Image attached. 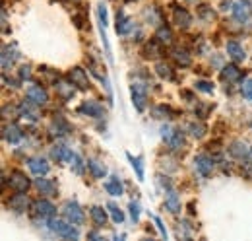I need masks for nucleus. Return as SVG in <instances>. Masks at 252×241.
I'll return each instance as SVG.
<instances>
[{
	"instance_id": "nucleus-1",
	"label": "nucleus",
	"mask_w": 252,
	"mask_h": 241,
	"mask_svg": "<svg viewBox=\"0 0 252 241\" xmlns=\"http://www.w3.org/2000/svg\"><path fill=\"white\" fill-rule=\"evenodd\" d=\"M49 230L64 240H78L80 232L76 230V226L68 220H57V218H49Z\"/></svg>"
},
{
	"instance_id": "nucleus-2",
	"label": "nucleus",
	"mask_w": 252,
	"mask_h": 241,
	"mask_svg": "<svg viewBox=\"0 0 252 241\" xmlns=\"http://www.w3.org/2000/svg\"><path fill=\"white\" fill-rule=\"evenodd\" d=\"M63 216L68 220V222H72L74 226H82V224H84V220H86L84 210L80 208V204H78L76 201H68V202H64Z\"/></svg>"
},
{
	"instance_id": "nucleus-3",
	"label": "nucleus",
	"mask_w": 252,
	"mask_h": 241,
	"mask_svg": "<svg viewBox=\"0 0 252 241\" xmlns=\"http://www.w3.org/2000/svg\"><path fill=\"white\" fill-rule=\"evenodd\" d=\"M130 99H132V105L138 111H144L146 109V101H148V90H146V86L140 84V82H134L130 86Z\"/></svg>"
},
{
	"instance_id": "nucleus-4",
	"label": "nucleus",
	"mask_w": 252,
	"mask_h": 241,
	"mask_svg": "<svg viewBox=\"0 0 252 241\" xmlns=\"http://www.w3.org/2000/svg\"><path fill=\"white\" fill-rule=\"evenodd\" d=\"M68 80L78 88V90H88L90 88V78H88V72L82 68V66H74L68 70Z\"/></svg>"
},
{
	"instance_id": "nucleus-5",
	"label": "nucleus",
	"mask_w": 252,
	"mask_h": 241,
	"mask_svg": "<svg viewBox=\"0 0 252 241\" xmlns=\"http://www.w3.org/2000/svg\"><path fill=\"white\" fill-rule=\"evenodd\" d=\"M26 97H28L30 101H33L35 105H39V107L47 105V101H49V93H47V90H45L41 84L30 86L28 91H26Z\"/></svg>"
},
{
	"instance_id": "nucleus-6",
	"label": "nucleus",
	"mask_w": 252,
	"mask_h": 241,
	"mask_svg": "<svg viewBox=\"0 0 252 241\" xmlns=\"http://www.w3.org/2000/svg\"><path fill=\"white\" fill-rule=\"evenodd\" d=\"M194 165H196V171L202 175V177H210L212 171H214V160L206 154H200L194 158Z\"/></svg>"
},
{
	"instance_id": "nucleus-7",
	"label": "nucleus",
	"mask_w": 252,
	"mask_h": 241,
	"mask_svg": "<svg viewBox=\"0 0 252 241\" xmlns=\"http://www.w3.org/2000/svg\"><path fill=\"white\" fill-rule=\"evenodd\" d=\"M10 187L16 191V193H26L30 189V179L24 171H12L10 173Z\"/></svg>"
},
{
	"instance_id": "nucleus-8",
	"label": "nucleus",
	"mask_w": 252,
	"mask_h": 241,
	"mask_svg": "<svg viewBox=\"0 0 252 241\" xmlns=\"http://www.w3.org/2000/svg\"><path fill=\"white\" fill-rule=\"evenodd\" d=\"M28 167H30V171H32L33 175H37V177L47 175V173H49V169H51L49 161H47L45 158H41V156H37V158H30V160H28Z\"/></svg>"
},
{
	"instance_id": "nucleus-9",
	"label": "nucleus",
	"mask_w": 252,
	"mask_h": 241,
	"mask_svg": "<svg viewBox=\"0 0 252 241\" xmlns=\"http://www.w3.org/2000/svg\"><path fill=\"white\" fill-rule=\"evenodd\" d=\"M78 111H80V113H84V115H88V117H94V119H101V117L105 115L103 105H99L97 101H92V99L84 101V103L80 105V109H78Z\"/></svg>"
},
{
	"instance_id": "nucleus-10",
	"label": "nucleus",
	"mask_w": 252,
	"mask_h": 241,
	"mask_svg": "<svg viewBox=\"0 0 252 241\" xmlns=\"http://www.w3.org/2000/svg\"><path fill=\"white\" fill-rule=\"evenodd\" d=\"M33 210L37 216H41V218H55V214H57V206L51 202V201H37L35 204H33Z\"/></svg>"
},
{
	"instance_id": "nucleus-11",
	"label": "nucleus",
	"mask_w": 252,
	"mask_h": 241,
	"mask_svg": "<svg viewBox=\"0 0 252 241\" xmlns=\"http://www.w3.org/2000/svg\"><path fill=\"white\" fill-rule=\"evenodd\" d=\"M35 187L41 195H47V197H55L57 195V183L53 179H47L45 175H41L39 179H35Z\"/></svg>"
},
{
	"instance_id": "nucleus-12",
	"label": "nucleus",
	"mask_w": 252,
	"mask_h": 241,
	"mask_svg": "<svg viewBox=\"0 0 252 241\" xmlns=\"http://www.w3.org/2000/svg\"><path fill=\"white\" fill-rule=\"evenodd\" d=\"M28 206H30V201H28V197H26L24 193L14 195V197L10 199V202H8V208H10V210H14L16 214L26 212L28 210Z\"/></svg>"
},
{
	"instance_id": "nucleus-13",
	"label": "nucleus",
	"mask_w": 252,
	"mask_h": 241,
	"mask_svg": "<svg viewBox=\"0 0 252 241\" xmlns=\"http://www.w3.org/2000/svg\"><path fill=\"white\" fill-rule=\"evenodd\" d=\"M231 10H233V16H235V20H237V22L245 24V22H249V20H251L252 10H251V6H249L247 2H237V4H235Z\"/></svg>"
},
{
	"instance_id": "nucleus-14",
	"label": "nucleus",
	"mask_w": 252,
	"mask_h": 241,
	"mask_svg": "<svg viewBox=\"0 0 252 241\" xmlns=\"http://www.w3.org/2000/svg\"><path fill=\"white\" fill-rule=\"evenodd\" d=\"M2 136H4V140H6L8 144H18V142L24 138V132H22V128H20L18 124H10V126H4Z\"/></svg>"
},
{
	"instance_id": "nucleus-15",
	"label": "nucleus",
	"mask_w": 252,
	"mask_h": 241,
	"mask_svg": "<svg viewBox=\"0 0 252 241\" xmlns=\"http://www.w3.org/2000/svg\"><path fill=\"white\" fill-rule=\"evenodd\" d=\"M173 18H175V24L179 26V28H183V30H187L190 24H192V16H190L189 10H185V8H179V6H175V10H173Z\"/></svg>"
},
{
	"instance_id": "nucleus-16",
	"label": "nucleus",
	"mask_w": 252,
	"mask_h": 241,
	"mask_svg": "<svg viewBox=\"0 0 252 241\" xmlns=\"http://www.w3.org/2000/svg\"><path fill=\"white\" fill-rule=\"evenodd\" d=\"M55 88H57V93L63 97V99H72L74 95H76V86L68 80V82H63V80H57L55 82Z\"/></svg>"
},
{
	"instance_id": "nucleus-17",
	"label": "nucleus",
	"mask_w": 252,
	"mask_h": 241,
	"mask_svg": "<svg viewBox=\"0 0 252 241\" xmlns=\"http://www.w3.org/2000/svg\"><path fill=\"white\" fill-rule=\"evenodd\" d=\"M227 55L235 60V62H243V60L247 59V53H245L243 45L237 43V41H229L227 43Z\"/></svg>"
},
{
	"instance_id": "nucleus-18",
	"label": "nucleus",
	"mask_w": 252,
	"mask_h": 241,
	"mask_svg": "<svg viewBox=\"0 0 252 241\" xmlns=\"http://www.w3.org/2000/svg\"><path fill=\"white\" fill-rule=\"evenodd\" d=\"M132 30H134V22L126 16L125 12H119L117 14V33L119 35H128Z\"/></svg>"
},
{
	"instance_id": "nucleus-19",
	"label": "nucleus",
	"mask_w": 252,
	"mask_h": 241,
	"mask_svg": "<svg viewBox=\"0 0 252 241\" xmlns=\"http://www.w3.org/2000/svg\"><path fill=\"white\" fill-rule=\"evenodd\" d=\"M221 78H223L225 82H239V80L243 78V72H241L235 64H225V66L221 68Z\"/></svg>"
},
{
	"instance_id": "nucleus-20",
	"label": "nucleus",
	"mask_w": 252,
	"mask_h": 241,
	"mask_svg": "<svg viewBox=\"0 0 252 241\" xmlns=\"http://www.w3.org/2000/svg\"><path fill=\"white\" fill-rule=\"evenodd\" d=\"M156 39H158L163 47H169V45H173L175 35H173L171 28H167V26H159L158 31H156Z\"/></svg>"
},
{
	"instance_id": "nucleus-21",
	"label": "nucleus",
	"mask_w": 252,
	"mask_h": 241,
	"mask_svg": "<svg viewBox=\"0 0 252 241\" xmlns=\"http://www.w3.org/2000/svg\"><path fill=\"white\" fill-rule=\"evenodd\" d=\"M105 191H107L111 197H121L123 191H125V187H123V183H121V179H119L117 175H113L111 179L105 183Z\"/></svg>"
},
{
	"instance_id": "nucleus-22",
	"label": "nucleus",
	"mask_w": 252,
	"mask_h": 241,
	"mask_svg": "<svg viewBox=\"0 0 252 241\" xmlns=\"http://www.w3.org/2000/svg\"><path fill=\"white\" fill-rule=\"evenodd\" d=\"M165 208L171 212V214H179L181 212V199L177 197L175 191H169L167 197H165Z\"/></svg>"
},
{
	"instance_id": "nucleus-23",
	"label": "nucleus",
	"mask_w": 252,
	"mask_h": 241,
	"mask_svg": "<svg viewBox=\"0 0 252 241\" xmlns=\"http://www.w3.org/2000/svg\"><path fill=\"white\" fill-rule=\"evenodd\" d=\"M37 107H39V105H35V103L30 101V99H28V101H22V103H20V115H24V117H28V119L35 120L37 117H39Z\"/></svg>"
},
{
	"instance_id": "nucleus-24",
	"label": "nucleus",
	"mask_w": 252,
	"mask_h": 241,
	"mask_svg": "<svg viewBox=\"0 0 252 241\" xmlns=\"http://www.w3.org/2000/svg\"><path fill=\"white\" fill-rule=\"evenodd\" d=\"M165 142L169 144V148H171V150H181V148L185 146V136H183V132H181V130H173V132H171V136H169Z\"/></svg>"
},
{
	"instance_id": "nucleus-25",
	"label": "nucleus",
	"mask_w": 252,
	"mask_h": 241,
	"mask_svg": "<svg viewBox=\"0 0 252 241\" xmlns=\"http://www.w3.org/2000/svg\"><path fill=\"white\" fill-rule=\"evenodd\" d=\"M88 169L92 171V175L95 179H103L107 175V167L97 160H88Z\"/></svg>"
},
{
	"instance_id": "nucleus-26",
	"label": "nucleus",
	"mask_w": 252,
	"mask_h": 241,
	"mask_svg": "<svg viewBox=\"0 0 252 241\" xmlns=\"http://www.w3.org/2000/svg\"><path fill=\"white\" fill-rule=\"evenodd\" d=\"M171 57H173V60H175L179 66H190V62H192V57H190L185 49H179V47L173 51Z\"/></svg>"
},
{
	"instance_id": "nucleus-27",
	"label": "nucleus",
	"mask_w": 252,
	"mask_h": 241,
	"mask_svg": "<svg viewBox=\"0 0 252 241\" xmlns=\"http://www.w3.org/2000/svg\"><path fill=\"white\" fill-rule=\"evenodd\" d=\"M144 53H146L148 59H158L159 55L163 53V45L159 43L158 39H154V41H150V43L146 45V51H144Z\"/></svg>"
},
{
	"instance_id": "nucleus-28",
	"label": "nucleus",
	"mask_w": 252,
	"mask_h": 241,
	"mask_svg": "<svg viewBox=\"0 0 252 241\" xmlns=\"http://www.w3.org/2000/svg\"><path fill=\"white\" fill-rule=\"evenodd\" d=\"M14 59H16L14 47H4L2 49V70H8L14 64Z\"/></svg>"
},
{
	"instance_id": "nucleus-29",
	"label": "nucleus",
	"mask_w": 252,
	"mask_h": 241,
	"mask_svg": "<svg viewBox=\"0 0 252 241\" xmlns=\"http://www.w3.org/2000/svg\"><path fill=\"white\" fill-rule=\"evenodd\" d=\"M126 158L130 160V165L136 169V175H138V179L144 181V175H146V173H144V160H142V158H134L132 154H126Z\"/></svg>"
},
{
	"instance_id": "nucleus-30",
	"label": "nucleus",
	"mask_w": 252,
	"mask_h": 241,
	"mask_svg": "<svg viewBox=\"0 0 252 241\" xmlns=\"http://www.w3.org/2000/svg\"><path fill=\"white\" fill-rule=\"evenodd\" d=\"M156 72H158V76L165 78V80H173V78H175V72H173V68H171L167 62H163V60L156 64Z\"/></svg>"
},
{
	"instance_id": "nucleus-31",
	"label": "nucleus",
	"mask_w": 252,
	"mask_h": 241,
	"mask_svg": "<svg viewBox=\"0 0 252 241\" xmlns=\"http://www.w3.org/2000/svg\"><path fill=\"white\" fill-rule=\"evenodd\" d=\"M92 220H94L99 228L105 226L107 224V212L103 210L101 206H92Z\"/></svg>"
},
{
	"instance_id": "nucleus-32",
	"label": "nucleus",
	"mask_w": 252,
	"mask_h": 241,
	"mask_svg": "<svg viewBox=\"0 0 252 241\" xmlns=\"http://www.w3.org/2000/svg\"><path fill=\"white\" fill-rule=\"evenodd\" d=\"M51 156H53V160H57V161H70L72 152L68 150V148H64V146H57V148H53Z\"/></svg>"
},
{
	"instance_id": "nucleus-33",
	"label": "nucleus",
	"mask_w": 252,
	"mask_h": 241,
	"mask_svg": "<svg viewBox=\"0 0 252 241\" xmlns=\"http://www.w3.org/2000/svg\"><path fill=\"white\" fill-rule=\"evenodd\" d=\"M229 152H231L235 158H239V160H243V158H247V156L251 154V150H249V148H247L243 142H235V144L229 148Z\"/></svg>"
},
{
	"instance_id": "nucleus-34",
	"label": "nucleus",
	"mask_w": 252,
	"mask_h": 241,
	"mask_svg": "<svg viewBox=\"0 0 252 241\" xmlns=\"http://www.w3.org/2000/svg\"><path fill=\"white\" fill-rule=\"evenodd\" d=\"M70 167H72V171L78 173V175L84 173V161H82V158H80L78 154H74V152H72V156H70Z\"/></svg>"
},
{
	"instance_id": "nucleus-35",
	"label": "nucleus",
	"mask_w": 252,
	"mask_h": 241,
	"mask_svg": "<svg viewBox=\"0 0 252 241\" xmlns=\"http://www.w3.org/2000/svg\"><path fill=\"white\" fill-rule=\"evenodd\" d=\"M107 208H109V212H111V218H113V222H115V224H121V222L125 220V214H123V210H121L115 202H109V204H107Z\"/></svg>"
},
{
	"instance_id": "nucleus-36",
	"label": "nucleus",
	"mask_w": 252,
	"mask_h": 241,
	"mask_svg": "<svg viewBox=\"0 0 252 241\" xmlns=\"http://www.w3.org/2000/svg\"><path fill=\"white\" fill-rule=\"evenodd\" d=\"M189 130H190V134H192L194 138H202V136L206 134V126H204L202 122H190Z\"/></svg>"
},
{
	"instance_id": "nucleus-37",
	"label": "nucleus",
	"mask_w": 252,
	"mask_h": 241,
	"mask_svg": "<svg viewBox=\"0 0 252 241\" xmlns=\"http://www.w3.org/2000/svg\"><path fill=\"white\" fill-rule=\"evenodd\" d=\"M18 113H20V107H18V109H16V107H8V105L2 107V115H4V119H14Z\"/></svg>"
},
{
	"instance_id": "nucleus-38",
	"label": "nucleus",
	"mask_w": 252,
	"mask_h": 241,
	"mask_svg": "<svg viewBox=\"0 0 252 241\" xmlns=\"http://www.w3.org/2000/svg\"><path fill=\"white\" fill-rule=\"evenodd\" d=\"M196 90L212 93V91H214V84H212V82H206V80H200V82H196Z\"/></svg>"
},
{
	"instance_id": "nucleus-39",
	"label": "nucleus",
	"mask_w": 252,
	"mask_h": 241,
	"mask_svg": "<svg viewBox=\"0 0 252 241\" xmlns=\"http://www.w3.org/2000/svg\"><path fill=\"white\" fill-rule=\"evenodd\" d=\"M130 216H132L134 222L140 220V204L138 202H130Z\"/></svg>"
},
{
	"instance_id": "nucleus-40",
	"label": "nucleus",
	"mask_w": 252,
	"mask_h": 241,
	"mask_svg": "<svg viewBox=\"0 0 252 241\" xmlns=\"http://www.w3.org/2000/svg\"><path fill=\"white\" fill-rule=\"evenodd\" d=\"M243 95L252 101V80H247V82L243 84Z\"/></svg>"
},
{
	"instance_id": "nucleus-41",
	"label": "nucleus",
	"mask_w": 252,
	"mask_h": 241,
	"mask_svg": "<svg viewBox=\"0 0 252 241\" xmlns=\"http://www.w3.org/2000/svg\"><path fill=\"white\" fill-rule=\"evenodd\" d=\"M208 8H210V6H200V16L206 18V20H214V12L208 10Z\"/></svg>"
},
{
	"instance_id": "nucleus-42",
	"label": "nucleus",
	"mask_w": 252,
	"mask_h": 241,
	"mask_svg": "<svg viewBox=\"0 0 252 241\" xmlns=\"http://www.w3.org/2000/svg\"><path fill=\"white\" fill-rule=\"evenodd\" d=\"M20 78L22 80H30L32 78V68L30 66H22L20 68Z\"/></svg>"
},
{
	"instance_id": "nucleus-43",
	"label": "nucleus",
	"mask_w": 252,
	"mask_h": 241,
	"mask_svg": "<svg viewBox=\"0 0 252 241\" xmlns=\"http://www.w3.org/2000/svg\"><path fill=\"white\" fill-rule=\"evenodd\" d=\"M154 220H156V224H158V228H159V232H161V236H163V238H165V240H167V230H165V228H163V222H161V220H159L158 216H156V218H154Z\"/></svg>"
},
{
	"instance_id": "nucleus-44",
	"label": "nucleus",
	"mask_w": 252,
	"mask_h": 241,
	"mask_svg": "<svg viewBox=\"0 0 252 241\" xmlns=\"http://www.w3.org/2000/svg\"><path fill=\"white\" fill-rule=\"evenodd\" d=\"M251 156H252V148H251Z\"/></svg>"
},
{
	"instance_id": "nucleus-45",
	"label": "nucleus",
	"mask_w": 252,
	"mask_h": 241,
	"mask_svg": "<svg viewBox=\"0 0 252 241\" xmlns=\"http://www.w3.org/2000/svg\"><path fill=\"white\" fill-rule=\"evenodd\" d=\"M190 2H194V0H190Z\"/></svg>"
},
{
	"instance_id": "nucleus-46",
	"label": "nucleus",
	"mask_w": 252,
	"mask_h": 241,
	"mask_svg": "<svg viewBox=\"0 0 252 241\" xmlns=\"http://www.w3.org/2000/svg\"><path fill=\"white\" fill-rule=\"evenodd\" d=\"M251 126H252V124H251Z\"/></svg>"
}]
</instances>
